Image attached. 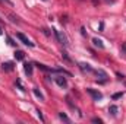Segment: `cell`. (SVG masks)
<instances>
[{
    "label": "cell",
    "mask_w": 126,
    "mask_h": 124,
    "mask_svg": "<svg viewBox=\"0 0 126 124\" xmlns=\"http://www.w3.org/2000/svg\"><path fill=\"white\" fill-rule=\"evenodd\" d=\"M54 82H56L60 88H67V80H66V77H63V76L56 77V79H54Z\"/></svg>",
    "instance_id": "cell-5"
},
{
    "label": "cell",
    "mask_w": 126,
    "mask_h": 124,
    "mask_svg": "<svg viewBox=\"0 0 126 124\" xmlns=\"http://www.w3.org/2000/svg\"><path fill=\"white\" fill-rule=\"evenodd\" d=\"M79 69H81L84 73H85V72H87V73H91V72H94V69H93V67H91L88 63H79Z\"/></svg>",
    "instance_id": "cell-6"
},
{
    "label": "cell",
    "mask_w": 126,
    "mask_h": 124,
    "mask_svg": "<svg viewBox=\"0 0 126 124\" xmlns=\"http://www.w3.org/2000/svg\"><path fill=\"white\" fill-rule=\"evenodd\" d=\"M125 85H126V82H125Z\"/></svg>",
    "instance_id": "cell-27"
},
{
    "label": "cell",
    "mask_w": 126,
    "mask_h": 124,
    "mask_svg": "<svg viewBox=\"0 0 126 124\" xmlns=\"http://www.w3.org/2000/svg\"><path fill=\"white\" fill-rule=\"evenodd\" d=\"M32 91H34V95H35V96H37V98H40V99H41V101H44V95H43V93H41V91H40V89H38V88H34V89H32Z\"/></svg>",
    "instance_id": "cell-10"
},
{
    "label": "cell",
    "mask_w": 126,
    "mask_h": 124,
    "mask_svg": "<svg viewBox=\"0 0 126 124\" xmlns=\"http://www.w3.org/2000/svg\"><path fill=\"white\" fill-rule=\"evenodd\" d=\"M93 44H94L95 47H98V48H104V44H103V41H101V39L94 38V39H93Z\"/></svg>",
    "instance_id": "cell-11"
},
{
    "label": "cell",
    "mask_w": 126,
    "mask_h": 124,
    "mask_svg": "<svg viewBox=\"0 0 126 124\" xmlns=\"http://www.w3.org/2000/svg\"><path fill=\"white\" fill-rule=\"evenodd\" d=\"M1 21H3V19H0V22H1Z\"/></svg>",
    "instance_id": "cell-26"
},
{
    "label": "cell",
    "mask_w": 126,
    "mask_h": 124,
    "mask_svg": "<svg viewBox=\"0 0 126 124\" xmlns=\"http://www.w3.org/2000/svg\"><path fill=\"white\" fill-rule=\"evenodd\" d=\"M109 112H110L111 115H116V114H117V107H116V105H110V107H109Z\"/></svg>",
    "instance_id": "cell-12"
},
{
    "label": "cell",
    "mask_w": 126,
    "mask_h": 124,
    "mask_svg": "<svg viewBox=\"0 0 126 124\" xmlns=\"http://www.w3.org/2000/svg\"><path fill=\"white\" fill-rule=\"evenodd\" d=\"M1 34H3V32H1V28H0V35H1Z\"/></svg>",
    "instance_id": "cell-25"
},
{
    "label": "cell",
    "mask_w": 126,
    "mask_h": 124,
    "mask_svg": "<svg viewBox=\"0 0 126 124\" xmlns=\"http://www.w3.org/2000/svg\"><path fill=\"white\" fill-rule=\"evenodd\" d=\"M15 59H16V60H24V59H25V53L21 51V50H18V51L15 53Z\"/></svg>",
    "instance_id": "cell-9"
},
{
    "label": "cell",
    "mask_w": 126,
    "mask_h": 124,
    "mask_svg": "<svg viewBox=\"0 0 126 124\" xmlns=\"http://www.w3.org/2000/svg\"><path fill=\"white\" fill-rule=\"evenodd\" d=\"M24 70H25V73H27L28 76H31L32 74V64L31 63H25V64H24Z\"/></svg>",
    "instance_id": "cell-8"
},
{
    "label": "cell",
    "mask_w": 126,
    "mask_h": 124,
    "mask_svg": "<svg viewBox=\"0 0 126 124\" xmlns=\"http://www.w3.org/2000/svg\"><path fill=\"white\" fill-rule=\"evenodd\" d=\"M1 69L4 70V72H12L13 69H15V64L12 62H7V63H3L1 64Z\"/></svg>",
    "instance_id": "cell-7"
},
{
    "label": "cell",
    "mask_w": 126,
    "mask_h": 124,
    "mask_svg": "<svg viewBox=\"0 0 126 124\" xmlns=\"http://www.w3.org/2000/svg\"><path fill=\"white\" fill-rule=\"evenodd\" d=\"M9 18L12 19V22H13V24H19V21H18V18H16L15 15H9Z\"/></svg>",
    "instance_id": "cell-16"
},
{
    "label": "cell",
    "mask_w": 126,
    "mask_h": 124,
    "mask_svg": "<svg viewBox=\"0 0 126 124\" xmlns=\"http://www.w3.org/2000/svg\"><path fill=\"white\" fill-rule=\"evenodd\" d=\"M122 54L126 56V42H123V45H122Z\"/></svg>",
    "instance_id": "cell-22"
},
{
    "label": "cell",
    "mask_w": 126,
    "mask_h": 124,
    "mask_svg": "<svg viewBox=\"0 0 126 124\" xmlns=\"http://www.w3.org/2000/svg\"><path fill=\"white\" fill-rule=\"evenodd\" d=\"M87 92L90 93V95L94 98L95 101H100V99H103V93L98 92V91H95V89H93V88H87Z\"/></svg>",
    "instance_id": "cell-3"
},
{
    "label": "cell",
    "mask_w": 126,
    "mask_h": 124,
    "mask_svg": "<svg viewBox=\"0 0 126 124\" xmlns=\"http://www.w3.org/2000/svg\"><path fill=\"white\" fill-rule=\"evenodd\" d=\"M43 32H44V34H46V35H47V37H48V35H50V32H48V29H46V28H44V29H43Z\"/></svg>",
    "instance_id": "cell-23"
},
{
    "label": "cell",
    "mask_w": 126,
    "mask_h": 124,
    "mask_svg": "<svg viewBox=\"0 0 126 124\" xmlns=\"http://www.w3.org/2000/svg\"><path fill=\"white\" fill-rule=\"evenodd\" d=\"M95 73H97L98 76H101V79H103V80H106V79H107V74H106V72H103V70H97Z\"/></svg>",
    "instance_id": "cell-13"
},
{
    "label": "cell",
    "mask_w": 126,
    "mask_h": 124,
    "mask_svg": "<svg viewBox=\"0 0 126 124\" xmlns=\"http://www.w3.org/2000/svg\"><path fill=\"white\" fill-rule=\"evenodd\" d=\"M62 59L64 60V62H67V63H72V59H70V57L67 56V53H64V51L62 53Z\"/></svg>",
    "instance_id": "cell-14"
},
{
    "label": "cell",
    "mask_w": 126,
    "mask_h": 124,
    "mask_svg": "<svg viewBox=\"0 0 126 124\" xmlns=\"http://www.w3.org/2000/svg\"><path fill=\"white\" fill-rule=\"evenodd\" d=\"M54 34H56V37H57V39H59V42L63 44V45H67L69 42H67V38H66V35L62 34V31H57V29H53Z\"/></svg>",
    "instance_id": "cell-2"
},
{
    "label": "cell",
    "mask_w": 126,
    "mask_h": 124,
    "mask_svg": "<svg viewBox=\"0 0 126 124\" xmlns=\"http://www.w3.org/2000/svg\"><path fill=\"white\" fill-rule=\"evenodd\" d=\"M16 85H18V86H19V89H21V91H22V92H25V88H24V86H22V83H21V80H19V79H16Z\"/></svg>",
    "instance_id": "cell-17"
},
{
    "label": "cell",
    "mask_w": 126,
    "mask_h": 124,
    "mask_svg": "<svg viewBox=\"0 0 126 124\" xmlns=\"http://www.w3.org/2000/svg\"><path fill=\"white\" fill-rule=\"evenodd\" d=\"M59 117L62 118L63 121H66V123H70V120H69V118H67V117H66V115H64L63 112H60V114H59Z\"/></svg>",
    "instance_id": "cell-15"
},
{
    "label": "cell",
    "mask_w": 126,
    "mask_h": 124,
    "mask_svg": "<svg viewBox=\"0 0 126 124\" xmlns=\"http://www.w3.org/2000/svg\"><path fill=\"white\" fill-rule=\"evenodd\" d=\"M122 95H123V92H117L113 95V99H119V98H122Z\"/></svg>",
    "instance_id": "cell-18"
},
{
    "label": "cell",
    "mask_w": 126,
    "mask_h": 124,
    "mask_svg": "<svg viewBox=\"0 0 126 124\" xmlns=\"http://www.w3.org/2000/svg\"><path fill=\"white\" fill-rule=\"evenodd\" d=\"M35 66L40 69V70H44V72H48V73H59V69H51L46 64H41V63H35Z\"/></svg>",
    "instance_id": "cell-1"
},
{
    "label": "cell",
    "mask_w": 126,
    "mask_h": 124,
    "mask_svg": "<svg viewBox=\"0 0 126 124\" xmlns=\"http://www.w3.org/2000/svg\"><path fill=\"white\" fill-rule=\"evenodd\" d=\"M7 42H9V44H10V45H13V47H15V45H16V42H15V41H13V39H12V38H10V37H7Z\"/></svg>",
    "instance_id": "cell-19"
},
{
    "label": "cell",
    "mask_w": 126,
    "mask_h": 124,
    "mask_svg": "<svg viewBox=\"0 0 126 124\" xmlns=\"http://www.w3.org/2000/svg\"><path fill=\"white\" fill-rule=\"evenodd\" d=\"M16 37H18V39H21V41H22L25 45H28V47H34V42H31V41H30V39H28V38H27L24 34H21V32H19Z\"/></svg>",
    "instance_id": "cell-4"
},
{
    "label": "cell",
    "mask_w": 126,
    "mask_h": 124,
    "mask_svg": "<svg viewBox=\"0 0 126 124\" xmlns=\"http://www.w3.org/2000/svg\"><path fill=\"white\" fill-rule=\"evenodd\" d=\"M93 3H94V4H98V0H93Z\"/></svg>",
    "instance_id": "cell-24"
},
{
    "label": "cell",
    "mask_w": 126,
    "mask_h": 124,
    "mask_svg": "<svg viewBox=\"0 0 126 124\" xmlns=\"http://www.w3.org/2000/svg\"><path fill=\"white\" fill-rule=\"evenodd\" d=\"M44 1H46V0H44Z\"/></svg>",
    "instance_id": "cell-28"
},
{
    "label": "cell",
    "mask_w": 126,
    "mask_h": 124,
    "mask_svg": "<svg viewBox=\"0 0 126 124\" xmlns=\"http://www.w3.org/2000/svg\"><path fill=\"white\" fill-rule=\"evenodd\" d=\"M93 123H98V124H101V123H103V120H101V118H97V117H95V118H93Z\"/></svg>",
    "instance_id": "cell-21"
},
{
    "label": "cell",
    "mask_w": 126,
    "mask_h": 124,
    "mask_svg": "<svg viewBox=\"0 0 126 124\" xmlns=\"http://www.w3.org/2000/svg\"><path fill=\"white\" fill-rule=\"evenodd\" d=\"M37 115H38V118H40L41 121H44V117H43V114H41V111H40V110H37Z\"/></svg>",
    "instance_id": "cell-20"
}]
</instances>
